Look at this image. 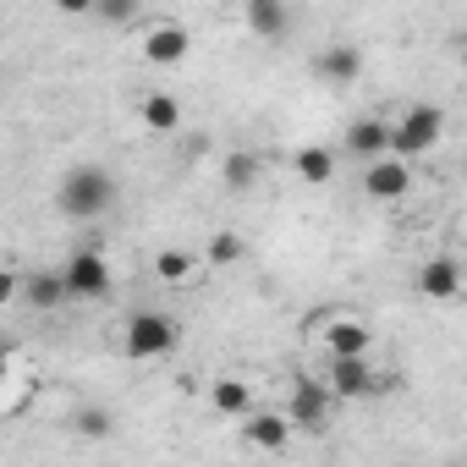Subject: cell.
<instances>
[{"label":"cell","instance_id":"1","mask_svg":"<svg viewBox=\"0 0 467 467\" xmlns=\"http://www.w3.org/2000/svg\"><path fill=\"white\" fill-rule=\"evenodd\" d=\"M110 203H116V176L105 165H72L56 187V209L67 220H99L110 214Z\"/></svg>","mask_w":467,"mask_h":467},{"label":"cell","instance_id":"2","mask_svg":"<svg viewBox=\"0 0 467 467\" xmlns=\"http://www.w3.org/2000/svg\"><path fill=\"white\" fill-rule=\"evenodd\" d=\"M176 341H182V330H176V319L171 314H160V308H143V314H132L127 319V358L132 363H149V358H165V352H176Z\"/></svg>","mask_w":467,"mask_h":467},{"label":"cell","instance_id":"3","mask_svg":"<svg viewBox=\"0 0 467 467\" xmlns=\"http://www.w3.org/2000/svg\"><path fill=\"white\" fill-rule=\"evenodd\" d=\"M440 138H445V116H440L434 105H412V110H401L396 127H390V154L418 160V154H429Z\"/></svg>","mask_w":467,"mask_h":467},{"label":"cell","instance_id":"4","mask_svg":"<svg viewBox=\"0 0 467 467\" xmlns=\"http://www.w3.org/2000/svg\"><path fill=\"white\" fill-rule=\"evenodd\" d=\"M336 385L330 379H297L292 385V396H286V412H292V423L297 429H308V434H325L330 429V412H336Z\"/></svg>","mask_w":467,"mask_h":467},{"label":"cell","instance_id":"5","mask_svg":"<svg viewBox=\"0 0 467 467\" xmlns=\"http://www.w3.org/2000/svg\"><path fill=\"white\" fill-rule=\"evenodd\" d=\"M61 275H67V292H72L78 303H99V297H110V286H116V275H110V265H105L99 248H78Z\"/></svg>","mask_w":467,"mask_h":467},{"label":"cell","instance_id":"6","mask_svg":"<svg viewBox=\"0 0 467 467\" xmlns=\"http://www.w3.org/2000/svg\"><path fill=\"white\" fill-rule=\"evenodd\" d=\"M138 50H143V61L149 67H182L187 61V50H192V34L182 28V23H149L143 28V39H138Z\"/></svg>","mask_w":467,"mask_h":467},{"label":"cell","instance_id":"7","mask_svg":"<svg viewBox=\"0 0 467 467\" xmlns=\"http://www.w3.org/2000/svg\"><path fill=\"white\" fill-rule=\"evenodd\" d=\"M407 187H412V171H407L401 154H379V160H368V171H363V192H368L374 203H396V198H407Z\"/></svg>","mask_w":467,"mask_h":467},{"label":"cell","instance_id":"8","mask_svg":"<svg viewBox=\"0 0 467 467\" xmlns=\"http://www.w3.org/2000/svg\"><path fill=\"white\" fill-rule=\"evenodd\" d=\"M325 379L336 385V396H341V401H352V396H368L374 363H368V352H330V368H325Z\"/></svg>","mask_w":467,"mask_h":467},{"label":"cell","instance_id":"9","mask_svg":"<svg viewBox=\"0 0 467 467\" xmlns=\"http://www.w3.org/2000/svg\"><path fill=\"white\" fill-rule=\"evenodd\" d=\"M418 292H423L429 303H456V297L467 292V270H462L456 259H429V265L418 270Z\"/></svg>","mask_w":467,"mask_h":467},{"label":"cell","instance_id":"10","mask_svg":"<svg viewBox=\"0 0 467 467\" xmlns=\"http://www.w3.org/2000/svg\"><path fill=\"white\" fill-rule=\"evenodd\" d=\"M314 330L330 352H368V341H374V330L358 314H325V319H314Z\"/></svg>","mask_w":467,"mask_h":467},{"label":"cell","instance_id":"11","mask_svg":"<svg viewBox=\"0 0 467 467\" xmlns=\"http://www.w3.org/2000/svg\"><path fill=\"white\" fill-rule=\"evenodd\" d=\"M292 412H248V423H243V440L254 445V451H286L292 445Z\"/></svg>","mask_w":467,"mask_h":467},{"label":"cell","instance_id":"12","mask_svg":"<svg viewBox=\"0 0 467 467\" xmlns=\"http://www.w3.org/2000/svg\"><path fill=\"white\" fill-rule=\"evenodd\" d=\"M347 154H352V160H379V154H390V121L358 116V121L347 127Z\"/></svg>","mask_w":467,"mask_h":467},{"label":"cell","instance_id":"13","mask_svg":"<svg viewBox=\"0 0 467 467\" xmlns=\"http://www.w3.org/2000/svg\"><path fill=\"white\" fill-rule=\"evenodd\" d=\"M358 72H363V50L358 45H325L314 56V78L319 83H352Z\"/></svg>","mask_w":467,"mask_h":467},{"label":"cell","instance_id":"14","mask_svg":"<svg viewBox=\"0 0 467 467\" xmlns=\"http://www.w3.org/2000/svg\"><path fill=\"white\" fill-rule=\"evenodd\" d=\"M138 121H143L149 132H182V99L165 94V88H154V94L138 99Z\"/></svg>","mask_w":467,"mask_h":467},{"label":"cell","instance_id":"15","mask_svg":"<svg viewBox=\"0 0 467 467\" xmlns=\"http://www.w3.org/2000/svg\"><path fill=\"white\" fill-rule=\"evenodd\" d=\"M23 303H34V308H61V303H72V292H67V275L61 270H34V275H23Z\"/></svg>","mask_w":467,"mask_h":467},{"label":"cell","instance_id":"16","mask_svg":"<svg viewBox=\"0 0 467 467\" xmlns=\"http://www.w3.org/2000/svg\"><path fill=\"white\" fill-rule=\"evenodd\" d=\"M209 401H214L220 418H248V412H254V385L237 379V374H225V379L209 385Z\"/></svg>","mask_w":467,"mask_h":467},{"label":"cell","instance_id":"17","mask_svg":"<svg viewBox=\"0 0 467 467\" xmlns=\"http://www.w3.org/2000/svg\"><path fill=\"white\" fill-rule=\"evenodd\" d=\"M259 176H265V160H259V154H248V149H231V154H220V182H225L231 192H248V187H259Z\"/></svg>","mask_w":467,"mask_h":467},{"label":"cell","instance_id":"18","mask_svg":"<svg viewBox=\"0 0 467 467\" xmlns=\"http://www.w3.org/2000/svg\"><path fill=\"white\" fill-rule=\"evenodd\" d=\"M248 28L259 39H281L292 28V12H286V0H248Z\"/></svg>","mask_w":467,"mask_h":467},{"label":"cell","instance_id":"19","mask_svg":"<svg viewBox=\"0 0 467 467\" xmlns=\"http://www.w3.org/2000/svg\"><path fill=\"white\" fill-rule=\"evenodd\" d=\"M292 165H297V176H303L308 187H325V182L336 176V149L308 143V149H297V154H292Z\"/></svg>","mask_w":467,"mask_h":467},{"label":"cell","instance_id":"20","mask_svg":"<svg viewBox=\"0 0 467 467\" xmlns=\"http://www.w3.org/2000/svg\"><path fill=\"white\" fill-rule=\"evenodd\" d=\"M154 275H160L165 286H187V281L198 275L192 248H160V254H154Z\"/></svg>","mask_w":467,"mask_h":467},{"label":"cell","instance_id":"21","mask_svg":"<svg viewBox=\"0 0 467 467\" xmlns=\"http://www.w3.org/2000/svg\"><path fill=\"white\" fill-rule=\"evenodd\" d=\"M248 254V237H243V231H214V237L203 243V259L214 265V270H225V265H237Z\"/></svg>","mask_w":467,"mask_h":467},{"label":"cell","instance_id":"22","mask_svg":"<svg viewBox=\"0 0 467 467\" xmlns=\"http://www.w3.org/2000/svg\"><path fill=\"white\" fill-rule=\"evenodd\" d=\"M138 12H143V0H99V6H94V17L110 23V28H132Z\"/></svg>","mask_w":467,"mask_h":467},{"label":"cell","instance_id":"23","mask_svg":"<svg viewBox=\"0 0 467 467\" xmlns=\"http://www.w3.org/2000/svg\"><path fill=\"white\" fill-rule=\"evenodd\" d=\"M72 429H78V434H83V440H105V434H110V429H116V418H110V412H105V407H83V412H78V418H72Z\"/></svg>","mask_w":467,"mask_h":467},{"label":"cell","instance_id":"24","mask_svg":"<svg viewBox=\"0 0 467 467\" xmlns=\"http://www.w3.org/2000/svg\"><path fill=\"white\" fill-rule=\"evenodd\" d=\"M401 385V374L396 368H374V379H368V396H390Z\"/></svg>","mask_w":467,"mask_h":467},{"label":"cell","instance_id":"25","mask_svg":"<svg viewBox=\"0 0 467 467\" xmlns=\"http://www.w3.org/2000/svg\"><path fill=\"white\" fill-rule=\"evenodd\" d=\"M94 6H99V0H56L61 17H94Z\"/></svg>","mask_w":467,"mask_h":467},{"label":"cell","instance_id":"26","mask_svg":"<svg viewBox=\"0 0 467 467\" xmlns=\"http://www.w3.org/2000/svg\"><path fill=\"white\" fill-rule=\"evenodd\" d=\"M12 297H23V275H17V270L0 275V303H12Z\"/></svg>","mask_w":467,"mask_h":467}]
</instances>
